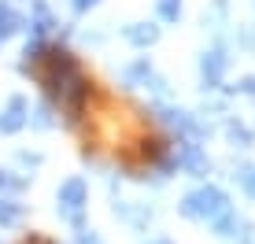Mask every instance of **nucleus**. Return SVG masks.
I'll list each match as a JSON object with an SVG mask.
<instances>
[{
    "instance_id": "obj_1",
    "label": "nucleus",
    "mask_w": 255,
    "mask_h": 244,
    "mask_svg": "<svg viewBox=\"0 0 255 244\" xmlns=\"http://www.w3.org/2000/svg\"><path fill=\"white\" fill-rule=\"evenodd\" d=\"M222 204H226V196L218 193V189H204V193L189 196L181 211H185V215H215V211H218Z\"/></svg>"
},
{
    "instance_id": "obj_2",
    "label": "nucleus",
    "mask_w": 255,
    "mask_h": 244,
    "mask_svg": "<svg viewBox=\"0 0 255 244\" xmlns=\"http://www.w3.org/2000/svg\"><path fill=\"white\" fill-rule=\"evenodd\" d=\"M22 122H26V100L22 97H11V100H7L4 119H0V129H4V133H15Z\"/></svg>"
},
{
    "instance_id": "obj_3",
    "label": "nucleus",
    "mask_w": 255,
    "mask_h": 244,
    "mask_svg": "<svg viewBox=\"0 0 255 244\" xmlns=\"http://www.w3.org/2000/svg\"><path fill=\"white\" fill-rule=\"evenodd\" d=\"M200 71H204L207 85H218V82H222V71H226V56H222V52H207L204 63H200Z\"/></svg>"
},
{
    "instance_id": "obj_4",
    "label": "nucleus",
    "mask_w": 255,
    "mask_h": 244,
    "mask_svg": "<svg viewBox=\"0 0 255 244\" xmlns=\"http://www.w3.org/2000/svg\"><path fill=\"white\" fill-rule=\"evenodd\" d=\"M155 37H159V30H155V26H144V22L126 30V41H129V45H152Z\"/></svg>"
},
{
    "instance_id": "obj_5",
    "label": "nucleus",
    "mask_w": 255,
    "mask_h": 244,
    "mask_svg": "<svg viewBox=\"0 0 255 244\" xmlns=\"http://www.w3.org/2000/svg\"><path fill=\"white\" fill-rule=\"evenodd\" d=\"M19 26H22V19L11 11V4H0V41H4V37H11V33L19 30Z\"/></svg>"
},
{
    "instance_id": "obj_6",
    "label": "nucleus",
    "mask_w": 255,
    "mask_h": 244,
    "mask_svg": "<svg viewBox=\"0 0 255 244\" xmlns=\"http://www.w3.org/2000/svg\"><path fill=\"white\" fill-rule=\"evenodd\" d=\"M48 30H52V15H48L45 4H37V11H33V33L41 37V33H48Z\"/></svg>"
},
{
    "instance_id": "obj_7",
    "label": "nucleus",
    "mask_w": 255,
    "mask_h": 244,
    "mask_svg": "<svg viewBox=\"0 0 255 244\" xmlns=\"http://www.w3.org/2000/svg\"><path fill=\"white\" fill-rule=\"evenodd\" d=\"M159 15H163L166 22H174L181 15V0H159Z\"/></svg>"
},
{
    "instance_id": "obj_8",
    "label": "nucleus",
    "mask_w": 255,
    "mask_h": 244,
    "mask_svg": "<svg viewBox=\"0 0 255 244\" xmlns=\"http://www.w3.org/2000/svg\"><path fill=\"white\" fill-rule=\"evenodd\" d=\"M241 181H244V189H248V193L255 196V170H252V167H244V170H241Z\"/></svg>"
},
{
    "instance_id": "obj_9",
    "label": "nucleus",
    "mask_w": 255,
    "mask_h": 244,
    "mask_svg": "<svg viewBox=\"0 0 255 244\" xmlns=\"http://www.w3.org/2000/svg\"><path fill=\"white\" fill-rule=\"evenodd\" d=\"M96 0H74V11H85V7H93Z\"/></svg>"
}]
</instances>
